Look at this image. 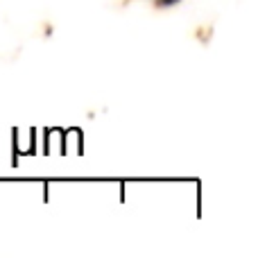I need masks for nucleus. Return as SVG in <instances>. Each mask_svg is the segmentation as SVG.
Masks as SVG:
<instances>
[{
    "mask_svg": "<svg viewBox=\"0 0 258 258\" xmlns=\"http://www.w3.org/2000/svg\"><path fill=\"white\" fill-rule=\"evenodd\" d=\"M156 5H159V7H172V5H177L179 0H154Z\"/></svg>",
    "mask_w": 258,
    "mask_h": 258,
    "instance_id": "1",
    "label": "nucleus"
}]
</instances>
